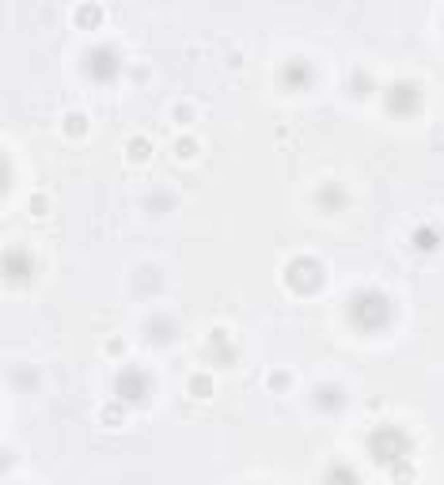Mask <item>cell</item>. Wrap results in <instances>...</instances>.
Segmentation results:
<instances>
[{
  "label": "cell",
  "mask_w": 444,
  "mask_h": 485,
  "mask_svg": "<svg viewBox=\"0 0 444 485\" xmlns=\"http://www.w3.org/2000/svg\"><path fill=\"white\" fill-rule=\"evenodd\" d=\"M190 394H194V398H209V394H213V379H209V375H194V379H190Z\"/></svg>",
  "instance_id": "6da1fadb"
},
{
  "label": "cell",
  "mask_w": 444,
  "mask_h": 485,
  "mask_svg": "<svg viewBox=\"0 0 444 485\" xmlns=\"http://www.w3.org/2000/svg\"><path fill=\"white\" fill-rule=\"evenodd\" d=\"M129 159H148V140H129Z\"/></svg>",
  "instance_id": "7a4b0ae2"
},
{
  "label": "cell",
  "mask_w": 444,
  "mask_h": 485,
  "mask_svg": "<svg viewBox=\"0 0 444 485\" xmlns=\"http://www.w3.org/2000/svg\"><path fill=\"white\" fill-rule=\"evenodd\" d=\"M65 122H69V133H84V122L88 118H84V114H69Z\"/></svg>",
  "instance_id": "3957f363"
}]
</instances>
